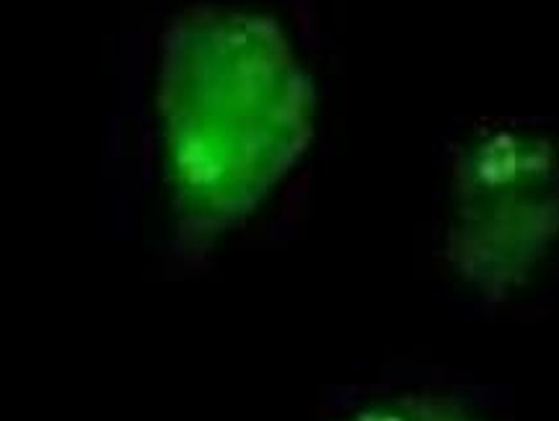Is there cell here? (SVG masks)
Segmentation results:
<instances>
[{"instance_id":"1","label":"cell","mask_w":559,"mask_h":421,"mask_svg":"<svg viewBox=\"0 0 559 421\" xmlns=\"http://www.w3.org/2000/svg\"><path fill=\"white\" fill-rule=\"evenodd\" d=\"M158 117L174 213L207 236L254 213L293 171L313 94L275 21L200 5L166 32Z\"/></svg>"},{"instance_id":"2","label":"cell","mask_w":559,"mask_h":421,"mask_svg":"<svg viewBox=\"0 0 559 421\" xmlns=\"http://www.w3.org/2000/svg\"><path fill=\"white\" fill-rule=\"evenodd\" d=\"M456 236L474 245H523L549 236L559 217V171L542 140L513 132L466 151L453 187Z\"/></svg>"}]
</instances>
